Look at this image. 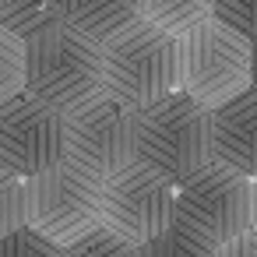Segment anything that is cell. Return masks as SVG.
Segmentation results:
<instances>
[{"instance_id": "cell-1", "label": "cell", "mask_w": 257, "mask_h": 257, "mask_svg": "<svg viewBox=\"0 0 257 257\" xmlns=\"http://www.w3.org/2000/svg\"><path fill=\"white\" fill-rule=\"evenodd\" d=\"M25 92L57 113H74L78 106L102 95V50L78 29L53 22L25 39Z\"/></svg>"}, {"instance_id": "cell-2", "label": "cell", "mask_w": 257, "mask_h": 257, "mask_svg": "<svg viewBox=\"0 0 257 257\" xmlns=\"http://www.w3.org/2000/svg\"><path fill=\"white\" fill-rule=\"evenodd\" d=\"M131 148L134 162L176 183L211 159V109L197 106L187 92L173 88L169 95L134 109Z\"/></svg>"}, {"instance_id": "cell-3", "label": "cell", "mask_w": 257, "mask_h": 257, "mask_svg": "<svg viewBox=\"0 0 257 257\" xmlns=\"http://www.w3.org/2000/svg\"><path fill=\"white\" fill-rule=\"evenodd\" d=\"M102 50V92L138 109L176 88V39L148 22H131L116 36L99 43Z\"/></svg>"}, {"instance_id": "cell-4", "label": "cell", "mask_w": 257, "mask_h": 257, "mask_svg": "<svg viewBox=\"0 0 257 257\" xmlns=\"http://www.w3.org/2000/svg\"><path fill=\"white\" fill-rule=\"evenodd\" d=\"M176 88L197 106L215 109L250 88V39L215 18L176 36Z\"/></svg>"}, {"instance_id": "cell-5", "label": "cell", "mask_w": 257, "mask_h": 257, "mask_svg": "<svg viewBox=\"0 0 257 257\" xmlns=\"http://www.w3.org/2000/svg\"><path fill=\"white\" fill-rule=\"evenodd\" d=\"M173 222L201 232L215 246L250 229V176L208 159L173 183Z\"/></svg>"}, {"instance_id": "cell-6", "label": "cell", "mask_w": 257, "mask_h": 257, "mask_svg": "<svg viewBox=\"0 0 257 257\" xmlns=\"http://www.w3.org/2000/svg\"><path fill=\"white\" fill-rule=\"evenodd\" d=\"M25 225L53 239L74 243L99 225V180L74 162H57L25 180Z\"/></svg>"}, {"instance_id": "cell-7", "label": "cell", "mask_w": 257, "mask_h": 257, "mask_svg": "<svg viewBox=\"0 0 257 257\" xmlns=\"http://www.w3.org/2000/svg\"><path fill=\"white\" fill-rule=\"evenodd\" d=\"M99 225L134 246L159 236L173 225V183L131 159L99 180Z\"/></svg>"}, {"instance_id": "cell-8", "label": "cell", "mask_w": 257, "mask_h": 257, "mask_svg": "<svg viewBox=\"0 0 257 257\" xmlns=\"http://www.w3.org/2000/svg\"><path fill=\"white\" fill-rule=\"evenodd\" d=\"M131 116L134 109L113 95H95L92 102L78 106L64 116V159L106 180L120 166L134 159L131 148Z\"/></svg>"}, {"instance_id": "cell-9", "label": "cell", "mask_w": 257, "mask_h": 257, "mask_svg": "<svg viewBox=\"0 0 257 257\" xmlns=\"http://www.w3.org/2000/svg\"><path fill=\"white\" fill-rule=\"evenodd\" d=\"M57 162H64V113L29 92L0 102V166L29 180Z\"/></svg>"}, {"instance_id": "cell-10", "label": "cell", "mask_w": 257, "mask_h": 257, "mask_svg": "<svg viewBox=\"0 0 257 257\" xmlns=\"http://www.w3.org/2000/svg\"><path fill=\"white\" fill-rule=\"evenodd\" d=\"M211 159L243 176H257V88L211 109Z\"/></svg>"}, {"instance_id": "cell-11", "label": "cell", "mask_w": 257, "mask_h": 257, "mask_svg": "<svg viewBox=\"0 0 257 257\" xmlns=\"http://www.w3.org/2000/svg\"><path fill=\"white\" fill-rule=\"evenodd\" d=\"M60 22L102 43L138 22V0H60Z\"/></svg>"}, {"instance_id": "cell-12", "label": "cell", "mask_w": 257, "mask_h": 257, "mask_svg": "<svg viewBox=\"0 0 257 257\" xmlns=\"http://www.w3.org/2000/svg\"><path fill=\"white\" fill-rule=\"evenodd\" d=\"M138 18L176 39L211 18V0H138Z\"/></svg>"}, {"instance_id": "cell-13", "label": "cell", "mask_w": 257, "mask_h": 257, "mask_svg": "<svg viewBox=\"0 0 257 257\" xmlns=\"http://www.w3.org/2000/svg\"><path fill=\"white\" fill-rule=\"evenodd\" d=\"M60 22V0H0V29L29 39Z\"/></svg>"}, {"instance_id": "cell-14", "label": "cell", "mask_w": 257, "mask_h": 257, "mask_svg": "<svg viewBox=\"0 0 257 257\" xmlns=\"http://www.w3.org/2000/svg\"><path fill=\"white\" fill-rule=\"evenodd\" d=\"M138 257H215V243L204 239L201 232L173 222L159 236L138 243Z\"/></svg>"}, {"instance_id": "cell-15", "label": "cell", "mask_w": 257, "mask_h": 257, "mask_svg": "<svg viewBox=\"0 0 257 257\" xmlns=\"http://www.w3.org/2000/svg\"><path fill=\"white\" fill-rule=\"evenodd\" d=\"M25 92V39L0 29V102Z\"/></svg>"}, {"instance_id": "cell-16", "label": "cell", "mask_w": 257, "mask_h": 257, "mask_svg": "<svg viewBox=\"0 0 257 257\" xmlns=\"http://www.w3.org/2000/svg\"><path fill=\"white\" fill-rule=\"evenodd\" d=\"M64 257H138V246L120 239L116 232L95 225L85 236H78L74 243L64 246Z\"/></svg>"}, {"instance_id": "cell-17", "label": "cell", "mask_w": 257, "mask_h": 257, "mask_svg": "<svg viewBox=\"0 0 257 257\" xmlns=\"http://www.w3.org/2000/svg\"><path fill=\"white\" fill-rule=\"evenodd\" d=\"M25 225V176L0 166V236Z\"/></svg>"}, {"instance_id": "cell-18", "label": "cell", "mask_w": 257, "mask_h": 257, "mask_svg": "<svg viewBox=\"0 0 257 257\" xmlns=\"http://www.w3.org/2000/svg\"><path fill=\"white\" fill-rule=\"evenodd\" d=\"M0 257H64V246H57L43 232L22 225L8 236H0Z\"/></svg>"}, {"instance_id": "cell-19", "label": "cell", "mask_w": 257, "mask_h": 257, "mask_svg": "<svg viewBox=\"0 0 257 257\" xmlns=\"http://www.w3.org/2000/svg\"><path fill=\"white\" fill-rule=\"evenodd\" d=\"M211 18L243 39H257V0H211Z\"/></svg>"}, {"instance_id": "cell-20", "label": "cell", "mask_w": 257, "mask_h": 257, "mask_svg": "<svg viewBox=\"0 0 257 257\" xmlns=\"http://www.w3.org/2000/svg\"><path fill=\"white\" fill-rule=\"evenodd\" d=\"M215 257H257V229H243L215 246Z\"/></svg>"}, {"instance_id": "cell-21", "label": "cell", "mask_w": 257, "mask_h": 257, "mask_svg": "<svg viewBox=\"0 0 257 257\" xmlns=\"http://www.w3.org/2000/svg\"><path fill=\"white\" fill-rule=\"evenodd\" d=\"M250 229H257V176H250Z\"/></svg>"}, {"instance_id": "cell-22", "label": "cell", "mask_w": 257, "mask_h": 257, "mask_svg": "<svg viewBox=\"0 0 257 257\" xmlns=\"http://www.w3.org/2000/svg\"><path fill=\"white\" fill-rule=\"evenodd\" d=\"M250 88H257V39H250Z\"/></svg>"}]
</instances>
